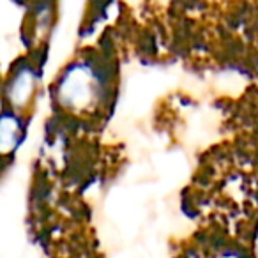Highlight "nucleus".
Instances as JSON below:
<instances>
[{
    "label": "nucleus",
    "mask_w": 258,
    "mask_h": 258,
    "mask_svg": "<svg viewBox=\"0 0 258 258\" xmlns=\"http://www.w3.org/2000/svg\"><path fill=\"white\" fill-rule=\"evenodd\" d=\"M22 137L20 124L13 117L0 118V152H9L15 149Z\"/></svg>",
    "instance_id": "1"
}]
</instances>
